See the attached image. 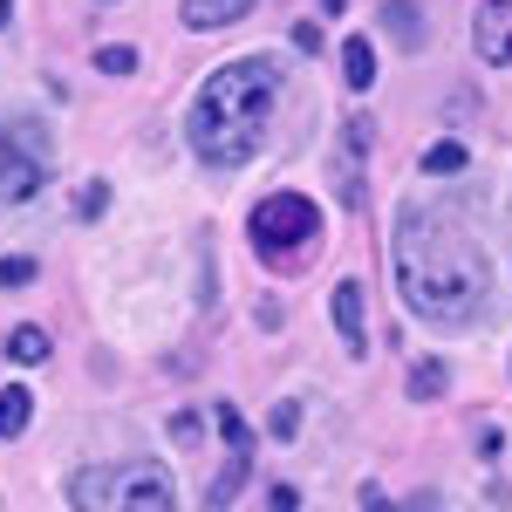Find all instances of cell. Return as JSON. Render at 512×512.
Returning a JSON list of instances; mask_svg holds the SVG:
<instances>
[{
  "label": "cell",
  "mask_w": 512,
  "mask_h": 512,
  "mask_svg": "<svg viewBox=\"0 0 512 512\" xmlns=\"http://www.w3.org/2000/svg\"><path fill=\"white\" fill-rule=\"evenodd\" d=\"M390 267H396V294L403 308L431 328H472L485 315L492 294V267L451 212L437 205H403L396 212V239H390Z\"/></svg>",
  "instance_id": "obj_1"
},
{
  "label": "cell",
  "mask_w": 512,
  "mask_h": 512,
  "mask_svg": "<svg viewBox=\"0 0 512 512\" xmlns=\"http://www.w3.org/2000/svg\"><path fill=\"white\" fill-rule=\"evenodd\" d=\"M274 103H280V62L274 55H246V62L212 69L192 96V117H185V137H192L198 164L239 171V164L267 144Z\"/></svg>",
  "instance_id": "obj_2"
},
{
  "label": "cell",
  "mask_w": 512,
  "mask_h": 512,
  "mask_svg": "<svg viewBox=\"0 0 512 512\" xmlns=\"http://www.w3.org/2000/svg\"><path fill=\"white\" fill-rule=\"evenodd\" d=\"M69 499L82 512H171L178 485L158 465H89L69 478Z\"/></svg>",
  "instance_id": "obj_3"
},
{
  "label": "cell",
  "mask_w": 512,
  "mask_h": 512,
  "mask_svg": "<svg viewBox=\"0 0 512 512\" xmlns=\"http://www.w3.org/2000/svg\"><path fill=\"white\" fill-rule=\"evenodd\" d=\"M315 239H321V212H315V198H301V192H274V198H260L253 205V246L267 253V260H287V253H315Z\"/></svg>",
  "instance_id": "obj_4"
},
{
  "label": "cell",
  "mask_w": 512,
  "mask_h": 512,
  "mask_svg": "<svg viewBox=\"0 0 512 512\" xmlns=\"http://www.w3.org/2000/svg\"><path fill=\"white\" fill-rule=\"evenodd\" d=\"M48 185V137L35 123H7L0 130V205H21Z\"/></svg>",
  "instance_id": "obj_5"
},
{
  "label": "cell",
  "mask_w": 512,
  "mask_h": 512,
  "mask_svg": "<svg viewBox=\"0 0 512 512\" xmlns=\"http://www.w3.org/2000/svg\"><path fill=\"white\" fill-rule=\"evenodd\" d=\"M472 41L485 62H499V69H512V0H485L472 21Z\"/></svg>",
  "instance_id": "obj_6"
},
{
  "label": "cell",
  "mask_w": 512,
  "mask_h": 512,
  "mask_svg": "<svg viewBox=\"0 0 512 512\" xmlns=\"http://www.w3.org/2000/svg\"><path fill=\"white\" fill-rule=\"evenodd\" d=\"M335 328H342V342L362 355V342H369V315H362V280H342V287H335Z\"/></svg>",
  "instance_id": "obj_7"
},
{
  "label": "cell",
  "mask_w": 512,
  "mask_h": 512,
  "mask_svg": "<svg viewBox=\"0 0 512 512\" xmlns=\"http://www.w3.org/2000/svg\"><path fill=\"white\" fill-rule=\"evenodd\" d=\"M246 7H253V0H185V28H198V35L233 28V21H246Z\"/></svg>",
  "instance_id": "obj_8"
},
{
  "label": "cell",
  "mask_w": 512,
  "mask_h": 512,
  "mask_svg": "<svg viewBox=\"0 0 512 512\" xmlns=\"http://www.w3.org/2000/svg\"><path fill=\"white\" fill-rule=\"evenodd\" d=\"M342 82H349V89H369V82H376V48L362 35L342 41Z\"/></svg>",
  "instance_id": "obj_9"
},
{
  "label": "cell",
  "mask_w": 512,
  "mask_h": 512,
  "mask_svg": "<svg viewBox=\"0 0 512 512\" xmlns=\"http://www.w3.org/2000/svg\"><path fill=\"white\" fill-rule=\"evenodd\" d=\"M28 417H35V396L21 390V383H7V390H0V437H21Z\"/></svg>",
  "instance_id": "obj_10"
},
{
  "label": "cell",
  "mask_w": 512,
  "mask_h": 512,
  "mask_svg": "<svg viewBox=\"0 0 512 512\" xmlns=\"http://www.w3.org/2000/svg\"><path fill=\"white\" fill-rule=\"evenodd\" d=\"M383 28H390L403 48H417V41H424V14H417L410 0H383Z\"/></svg>",
  "instance_id": "obj_11"
},
{
  "label": "cell",
  "mask_w": 512,
  "mask_h": 512,
  "mask_svg": "<svg viewBox=\"0 0 512 512\" xmlns=\"http://www.w3.org/2000/svg\"><path fill=\"white\" fill-rule=\"evenodd\" d=\"M444 383H451V369H444V362H417V369H410V396H417V403H437Z\"/></svg>",
  "instance_id": "obj_12"
},
{
  "label": "cell",
  "mask_w": 512,
  "mask_h": 512,
  "mask_svg": "<svg viewBox=\"0 0 512 512\" xmlns=\"http://www.w3.org/2000/svg\"><path fill=\"white\" fill-rule=\"evenodd\" d=\"M424 171H431V178H458V171H465V144H451V137L431 144V151H424Z\"/></svg>",
  "instance_id": "obj_13"
},
{
  "label": "cell",
  "mask_w": 512,
  "mask_h": 512,
  "mask_svg": "<svg viewBox=\"0 0 512 512\" xmlns=\"http://www.w3.org/2000/svg\"><path fill=\"white\" fill-rule=\"evenodd\" d=\"M7 355L35 369V362H48V335H41V328H14V335H7Z\"/></svg>",
  "instance_id": "obj_14"
},
{
  "label": "cell",
  "mask_w": 512,
  "mask_h": 512,
  "mask_svg": "<svg viewBox=\"0 0 512 512\" xmlns=\"http://www.w3.org/2000/svg\"><path fill=\"white\" fill-rule=\"evenodd\" d=\"M219 431H226V444H233V451H253V431H246V417H239L233 403H219Z\"/></svg>",
  "instance_id": "obj_15"
},
{
  "label": "cell",
  "mask_w": 512,
  "mask_h": 512,
  "mask_svg": "<svg viewBox=\"0 0 512 512\" xmlns=\"http://www.w3.org/2000/svg\"><path fill=\"white\" fill-rule=\"evenodd\" d=\"M28 280H35V260L28 253H7L0 260V287H28Z\"/></svg>",
  "instance_id": "obj_16"
},
{
  "label": "cell",
  "mask_w": 512,
  "mask_h": 512,
  "mask_svg": "<svg viewBox=\"0 0 512 512\" xmlns=\"http://www.w3.org/2000/svg\"><path fill=\"white\" fill-rule=\"evenodd\" d=\"M103 205H110V185H103V178H89V185L76 192V212H82V219H96Z\"/></svg>",
  "instance_id": "obj_17"
},
{
  "label": "cell",
  "mask_w": 512,
  "mask_h": 512,
  "mask_svg": "<svg viewBox=\"0 0 512 512\" xmlns=\"http://www.w3.org/2000/svg\"><path fill=\"white\" fill-rule=\"evenodd\" d=\"M96 69H103V76H130L137 55H130V48H96Z\"/></svg>",
  "instance_id": "obj_18"
},
{
  "label": "cell",
  "mask_w": 512,
  "mask_h": 512,
  "mask_svg": "<svg viewBox=\"0 0 512 512\" xmlns=\"http://www.w3.org/2000/svg\"><path fill=\"white\" fill-rule=\"evenodd\" d=\"M267 424H274V437H294V431H301V403H274Z\"/></svg>",
  "instance_id": "obj_19"
},
{
  "label": "cell",
  "mask_w": 512,
  "mask_h": 512,
  "mask_svg": "<svg viewBox=\"0 0 512 512\" xmlns=\"http://www.w3.org/2000/svg\"><path fill=\"white\" fill-rule=\"evenodd\" d=\"M294 48H301V55H321V28H315V21L294 28Z\"/></svg>",
  "instance_id": "obj_20"
},
{
  "label": "cell",
  "mask_w": 512,
  "mask_h": 512,
  "mask_svg": "<svg viewBox=\"0 0 512 512\" xmlns=\"http://www.w3.org/2000/svg\"><path fill=\"white\" fill-rule=\"evenodd\" d=\"M171 437H178V444H192V437H198V417H192V410H178V417H171Z\"/></svg>",
  "instance_id": "obj_21"
},
{
  "label": "cell",
  "mask_w": 512,
  "mask_h": 512,
  "mask_svg": "<svg viewBox=\"0 0 512 512\" xmlns=\"http://www.w3.org/2000/svg\"><path fill=\"white\" fill-rule=\"evenodd\" d=\"M7 14H14V0H0V28H7Z\"/></svg>",
  "instance_id": "obj_22"
},
{
  "label": "cell",
  "mask_w": 512,
  "mask_h": 512,
  "mask_svg": "<svg viewBox=\"0 0 512 512\" xmlns=\"http://www.w3.org/2000/svg\"><path fill=\"white\" fill-rule=\"evenodd\" d=\"M321 7H328V14H342V0H321Z\"/></svg>",
  "instance_id": "obj_23"
}]
</instances>
